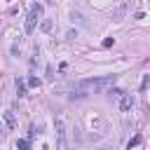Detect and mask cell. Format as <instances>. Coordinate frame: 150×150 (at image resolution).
Here are the masks:
<instances>
[{"mask_svg":"<svg viewBox=\"0 0 150 150\" xmlns=\"http://www.w3.org/2000/svg\"><path fill=\"white\" fill-rule=\"evenodd\" d=\"M42 16V5H30V9H28V16H26V23H23V30L26 33H30L33 28H35V23H38V19Z\"/></svg>","mask_w":150,"mask_h":150,"instance_id":"6da1fadb","label":"cell"},{"mask_svg":"<svg viewBox=\"0 0 150 150\" xmlns=\"http://www.w3.org/2000/svg\"><path fill=\"white\" fill-rule=\"evenodd\" d=\"M131 105H134V96H131V94H122V98H120V110L127 112V110H131Z\"/></svg>","mask_w":150,"mask_h":150,"instance_id":"7a4b0ae2","label":"cell"},{"mask_svg":"<svg viewBox=\"0 0 150 150\" xmlns=\"http://www.w3.org/2000/svg\"><path fill=\"white\" fill-rule=\"evenodd\" d=\"M2 117H5V122H7V127H9V129H16V117H14V112H12V110L2 112Z\"/></svg>","mask_w":150,"mask_h":150,"instance_id":"3957f363","label":"cell"},{"mask_svg":"<svg viewBox=\"0 0 150 150\" xmlns=\"http://www.w3.org/2000/svg\"><path fill=\"white\" fill-rule=\"evenodd\" d=\"M16 91H19V96H23V94H26V82H23V80H19V77H16Z\"/></svg>","mask_w":150,"mask_h":150,"instance_id":"277c9868","label":"cell"},{"mask_svg":"<svg viewBox=\"0 0 150 150\" xmlns=\"http://www.w3.org/2000/svg\"><path fill=\"white\" fill-rule=\"evenodd\" d=\"M16 148H19V150H28V148H30V143H28L26 138H21V141H16Z\"/></svg>","mask_w":150,"mask_h":150,"instance_id":"5b68a950","label":"cell"},{"mask_svg":"<svg viewBox=\"0 0 150 150\" xmlns=\"http://www.w3.org/2000/svg\"><path fill=\"white\" fill-rule=\"evenodd\" d=\"M138 143H141V136H134V138L129 141V150H131V148H136Z\"/></svg>","mask_w":150,"mask_h":150,"instance_id":"8992f818","label":"cell"},{"mask_svg":"<svg viewBox=\"0 0 150 150\" xmlns=\"http://www.w3.org/2000/svg\"><path fill=\"white\" fill-rule=\"evenodd\" d=\"M42 30H45V33H47V30H52V21H49V19H45V21H42Z\"/></svg>","mask_w":150,"mask_h":150,"instance_id":"52a82bcc","label":"cell"},{"mask_svg":"<svg viewBox=\"0 0 150 150\" xmlns=\"http://www.w3.org/2000/svg\"><path fill=\"white\" fill-rule=\"evenodd\" d=\"M28 87H40V80L38 77H28Z\"/></svg>","mask_w":150,"mask_h":150,"instance_id":"ba28073f","label":"cell"},{"mask_svg":"<svg viewBox=\"0 0 150 150\" xmlns=\"http://www.w3.org/2000/svg\"><path fill=\"white\" fill-rule=\"evenodd\" d=\"M124 9H127V5H120V7H117V12H115V16H117V19H120V16H122V14H124Z\"/></svg>","mask_w":150,"mask_h":150,"instance_id":"9c48e42d","label":"cell"},{"mask_svg":"<svg viewBox=\"0 0 150 150\" xmlns=\"http://www.w3.org/2000/svg\"><path fill=\"white\" fill-rule=\"evenodd\" d=\"M148 82H150V75H145V77H143V82H141V89H143V91L148 89Z\"/></svg>","mask_w":150,"mask_h":150,"instance_id":"30bf717a","label":"cell"},{"mask_svg":"<svg viewBox=\"0 0 150 150\" xmlns=\"http://www.w3.org/2000/svg\"><path fill=\"white\" fill-rule=\"evenodd\" d=\"M112 42H115L112 38H105V40H103V47H112Z\"/></svg>","mask_w":150,"mask_h":150,"instance_id":"8fae6325","label":"cell"}]
</instances>
